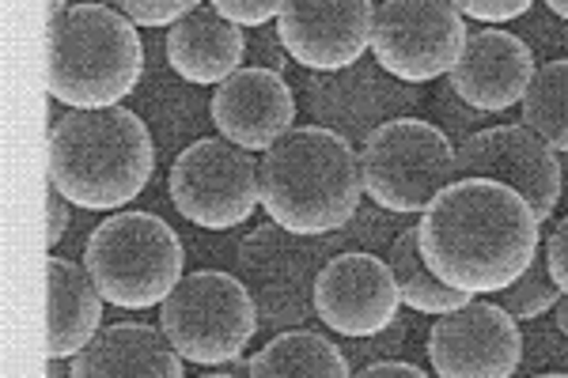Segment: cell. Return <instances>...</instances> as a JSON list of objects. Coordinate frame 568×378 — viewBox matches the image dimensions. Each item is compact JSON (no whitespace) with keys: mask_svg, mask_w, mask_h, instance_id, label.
Segmentation results:
<instances>
[{"mask_svg":"<svg viewBox=\"0 0 568 378\" xmlns=\"http://www.w3.org/2000/svg\"><path fill=\"white\" fill-rule=\"evenodd\" d=\"M402 295L390 265L372 251H337L315 284V318L337 337H372L398 321Z\"/></svg>","mask_w":568,"mask_h":378,"instance_id":"13","label":"cell"},{"mask_svg":"<svg viewBox=\"0 0 568 378\" xmlns=\"http://www.w3.org/2000/svg\"><path fill=\"white\" fill-rule=\"evenodd\" d=\"M72 378H182V356L163 329L149 321H114L88 340L80 356L69 364Z\"/></svg>","mask_w":568,"mask_h":378,"instance_id":"18","label":"cell"},{"mask_svg":"<svg viewBox=\"0 0 568 378\" xmlns=\"http://www.w3.org/2000/svg\"><path fill=\"white\" fill-rule=\"evenodd\" d=\"M535 72V53L519 34L485 27V31L466 34L459 61L447 76H452V91L466 106L481 110V114H500V110L524 103Z\"/></svg>","mask_w":568,"mask_h":378,"instance_id":"16","label":"cell"},{"mask_svg":"<svg viewBox=\"0 0 568 378\" xmlns=\"http://www.w3.org/2000/svg\"><path fill=\"white\" fill-rule=\"evenodd\" d=\"M186 251L175 227L155 212H114L84 246V269L106 303L152 310L179 288Z\"/></svg>","mask_w":568,"mask_h":378,"instance_id":"5","label":"cell"},{"mask_svg":"<svg viewBox=\"0 0 568 378\" xmlns=\"http://www.w3.org/2000/svg\"><path fill=\"white\" fill-rule=\"evenodd\" d=\"M538 216L493 178H455L420 212V257L447 288L500 295L542 251Z\"/></svg>","mask_w":568,"mask_h":378,"instance_id":"1","label":"cell"},{"mask_svg":"<svg viewBox=\"0 0 568 378\" xmlns=\"http://www.w3.org/2000/svg\"><path fill=\"white\" fill-rule=\"evenodd\" d=\"M466 34V16L452 0H383L375 8L372 58L402 84H433L455 69Z\"/></svg>","mask_w":568,"mask_h":378,"instance_id":"10","label":"cell"},{"mask_svg":"<svg viewBox=\"0 0 568 378\" xmlns=\"http://www.w3.org/2000/svg\"><path fill=\"white\" fill-rule=\"evenodd\" d=\"M428 364L439 378H511L524 364L519 318L474 295L428 329Z\"/></svg>","mask_w":568,"mask_h":378,"instance_id":"11","label":"cell"},{"mask_svg":"<svg viewBox=\"0 0 568 378\" xmlns=\"http://www.w3.org/2000/svg\"><path fill=\"white\" fill-rule=\"evenodd\" d=\"M103 4L118 8L122 16H130L136 27H175L182 16H190L194 8H201V0H103Z\"/></svg>","mask_w":568,"mask_h":378,"instance_id":"25","label":"cell"},{"mask_svg":"<svg viewBox=\"0 0 568 378\" xmlns=\"http://www.w3.org/2000/svg\"><path fill=\"white\" fill-rule=\"evenodd\" d=\"M402 326L394 321L387 326L383 334H372V337H349V348H345V356H349V364H375V359H387V348H398L402 345Z\"/></svg>","mask_w":568,"mask_h":378,"instance_id":"28","label":"cell"},{"mask_svg":"<svg viewBox=\"0 0 568 378\" xmlns=\"http://www.w3.org/2000/svg\"><path fill=\"white\" fill-rule=\"evenodd\" d=\"M524 125L554 152H568V58L546 61L524 95Z\"/></svg>","mask_w":568,"mask_h":378,"instance_id":"23","label":"cell"},{"mask_svg":"<svg viewBox=\"0 0 568 378\" xmlns=\"http://www.w3.org/2000/svg\"><path fill=\"white\" fill-rule=\"evenodd\" d=\"M554 315H557V329L568 337V295H561V303L554 307Z\"/></svg>","mask_w":568,"mask_h":378,"instance_id":"32","label":"cell"},{"mask_svg":"<svg viewBox=\"0 0 568 378\" xmlns=\"http://www.w3.org/2000/svg\"><path fill=\"white\" fill-rule=\"evenodd\" d=\"M246 34L240 23L224 20L213 4H201L168 31V64L186 84H224L246 61Z\"/></svg>","mask_w":568,"mask_h":378,"instance_id":"19","label":"cell"},{"mask_svg":"<svg viewBox=\"0 0 568 378\" xmlns=\"http://www.w3.org/2000/svg\"><path fill=\"white\" fill-rule=\"evenodd\" d=\"M224 20L240 23V27H265L270 20H277L284 0H209Z\"/></svg>","mask_w":568,"mask_h":378,"instance_id":"26","label":"cell"},{"mask_svg":"<svg viewBox=\"0 0 568 378\" xmlns=\"http://www.w3.org/2000/svg\"><path fill=\"white\" fill-rule=\"evenodd\" d=\"M361 378H425L417 364H402V359H375V364L356 371Z\"/></svg>","mask_w":568,"mask_h":378,"instance_id":"31","label":"cell"},{"mask_svg":"<svg viewBox=\"0 0 568 378\" xmlns=\"http://www.w3.org/2000/svg\"><path fill=\"white\" fill-rule=\"evenodd\" d=\"M50 95L72 110L118 106L144 76L141 31L103 0L72 4L50 23Z\"/></svg>","mask_w":568,"mask_h":378,"instance_id":"4","label":"cell"},{"mask_svg":"<svg viewBox=\"0 0 568 378\" xmlns=\"http://www.w3.org/2000/svg\"><path fill=\"white\" fill-rule=\"evenodd\" d=\"M45 295H50V359H72L88 348L103 321V292L88 269L69 257L45 262Z\"/></svg>","mask_w":568,"mask_h":378,"instance_id":"20","label":"cell"},{"mask_svg":"<svg viewBox=\"0 0 568 378\" xmlns=\"http://www.w3.org/2000/svg\"><path fill=\"white\" fill-rule=\"evenodd\" d=\"M414 84H402L379 64L356 61L353 69L323 72V80H311V106L326 129H337L342 136H368L375 125L402 118V110L417 103L409 91Z\"/></svg>","mask_w":568,"mask_h":378,"instance_id":"17","label":"cell"},{"mask_svg":"<svg viewBox=\"0 0 568 378\" xmlns=\"http://www.w3.org/2000/svg\"><path fill=\"white\" fill-rule=\"evenodd\" d=\"M364 201L361 152L326 125H292L262 160V208L296 235L349 227Z\"/></svg>","mask_w":568,"mask_h":378,"instance_id":"2","label":"cell"},{"mask_svg":"<svg viewBox=\"0 0 568 378\" xmlns=\"http://www.w3.org/2000/svg\"><path fill=\"white\" fill-rule=\"evenodd\" d=\"M561 295L565 292H561V284L554 280V273H549L546 254L538 251L535 262L519 273V280L500 292V307L519 321H535V318H542L546 310H554L557 303H561Z\"/></svg>","mask_w":568,"mask_h":378,"instance_id":"24","label":"cell"},{"mask_svg":"<svg viewBox=\"0 0 568 378\" xmlns=\"http://www.w3.org/2000/svg\"><path fill=\"white\" fill-rule=\"evenodd\" d=\"M387 265L398 284L402 307L417 310V315H447V310H459L463 303H470L474 295L459 288H447L439 276L428 269L425 257H420V232L417 227H402L387 246Z\"/></svg>","mask_w":568,"mask_h":378,"instance_id":"22","label":"cell"},{"mask_svg":"<svg viewBox=\"0 0 568 378\" xmlns=\"http://www.w3.org/2000/svg\"><path fill=\"white\" fill-rule=\"evenodd\" d=\"M452 4L459 8L466 20L508 23V20H519V16H527L535 0H452Z\"/></svg>","mask_w":568,"mask_h":378,"instance_id":"27","label":"cell"},{"mask_svg":"<svg viewBox=\"0 0 568 378\" xmlns=\"http://www.w3.org/2000/svg\"><path fill=\"white\" fill-rule=\"evenodd\" d=\"M452 136L420 118H390L364 136L361 174L364 193L394 216H414L433 205L439 190L452 186L455 174Z\"/></svg>","mask_w":568,"mask_h":378,"instance_id":"7","label":"cell"},{"mask_svg":"<svg viewBox=\"0 0 568 378\" xmlns=\"http://www.w3.org/2000/svg\"><path fill=\"white\" fill-rule=\"evenodd\" d=\"M372 0H284L277 39L307 72H342L372 50Z\"/></svg>","mask_w":568,"mask_h":378,"instance_id":"14","label":"cell"},{"mask_svg":"<svg viewBox=\"0 0 568 378\" xmlns=\"http://www.w3.org/2000/svg\"><path fill=\"white\" fill-rule=\"evenodd\" d=\"M155 174V144L141 114L125 106L72 110L50 133V182L77 208L118 212Z\"/></svg>","mask_w":568,"mask_h":378,"instance_id":"3","label":"cell"},{"mask_svg":"<svg viewBox=\"0 0 568 378\" xmlns=\"http://www.w3.org/2000/svg\"><path fill=\"white\" fill-rule=\"evenodd\" d=\"M258 326V303L240 273H186L160 303V329L186 364H201V371L240 359Z\"/></svg>","mask_w":568,"mask_h":378,"instance_id":"6","label":"cell"},{"mask_svg":"<svg viewBox=\"0 0 568 378\" xmlns=\"http://www.w3.org/2000/svg\"><path fill=\"white\" fill-rule=\"evenodd\" d=\"M69 216H72V201L50 182V193H45V246H50V254H53V246L65 238Z\"/></svg>","mask_w":568,"mask_h":378,"instance_id":"29","label":"cell"},{"mask_svg":"<svg viewBox=\"0 0 568 378\" xmlns=\"http://www.w3.org/2000/svg\"><path fill=\"white\" fill-rule=\"evenodd\" d=\"M455 174L459 178H493L524 193L538 224H546L561 201V160L524 122L478 129L474 136H466L455 152Z\"/></svg>","mask_w":568,"mask_h":378,"instance_id":"12","label":"cell"},{"mask_svg":"<svg viewBox=\"0 0 568 378\" xmlns=\"http://www.w3.org/2000/svg\"><path fill=\"white\" fill-rule=\"evenodd\" d=\"M168 193L190 224L227 232L246 224L262 205V163L227 136H205L179 152Z\"/></svg>","mask_w":568,"mask_h":378,"instance_id":"9","label":"cell"},{"mask_svg":"<svg viewBox=\"0 0 568 378\" xmlns=\"http://www.w3.org/2000/svg\"><path fill=\"white\" fill-rule=\"evenodd\" d=\"M69 8H72V4H69V0H50V23H53V20H58V16H61V12H69Z\"/></svg>","mask_w":568,"mask_h":378,"instance_id":"34","label":"cell"},{"mask_svg":"<svg viewBox=\"0 0 568 378\" xmlns=\"http://www.w3.org/2000/svg\"><path fill=\"white\" fill-rule=\"evenodd\" d=\"M542 246H546L549 273H554V280L561 284V292L568 295V216L554 227V232H549V238Z\"/></svg>","mask_w":568,"mask_h":378,"instance_id":"30","label":"cell"},{"mask_svg":"<svg viewBox=\"0 0 568 378\" xmlns=\"http://www.w3.org/2000/svg\"><path fill=\"white\" fill-rule=\"evenodd\" d=\"M251 378H349L353 364L345 348H337L326 334L307 326H292L265 340L251 359Z\"/></svg>","mask_w":568,"mask_h":378,"instance_id":"21","label":"cell"},{"mask_svg":"<svg viewBox=\"0 0 568 378\" xmlns=\"http://www.w3.org/2000/svg\"><path fill=\"white\" fill-rule=\"evenodd\" d=\"M345 246L342 235H296L281 224H262L240 243L235 269L258 303L265 329L304 326L315 315V284L326 257Z\"/></svg>","mask_w":568,"mask_h":378,"instance_id":"8","label":"cell"},{"mask_svg":"<svg viewBox=\"0 0 568 378\" xmlns=\"http://www.w3.org/2000/svg\"><path fill=\"white\" fill-rule=\"evenodd\" d=\"M542 4H546L554 16H561V20L568 23V0H542Z\"/></svg>","mask_w":568,"mask_h":378,"instance_id":"33","label":"cell"},{"mask_svg":"<svg viewBox=\"0 0 568 378\" xmlns=\"http://www.w3.org/2000/svg\"><path fill=\"white\" fill-rule=\"evenodd\" d=\"M220 136L246 152H270L273 144L296 125V91L277 69L251 64L216 84L209 103Z\"/></svg>","mask_w":568,"mask_h":378,"instance_id":"15","label":"cell"}]
</instances>
